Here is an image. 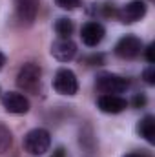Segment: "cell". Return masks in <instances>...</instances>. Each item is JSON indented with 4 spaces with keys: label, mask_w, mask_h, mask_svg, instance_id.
I'll list each match as a JSON object with an SVG mask.
<instances>
[{
    "label": "cell",
    "mask_w": 155,
    "mask_h": 157,
    "mask_svg": "<svg viewBox=\"0 0 155 157\" xmlns=\"http://www.w3.org/2000/svg\"><path fill=\"white\" fill-rule=\"evenodd\" d=\"M49 146H51V137L49 132L44 128H35L28 132L24 137V150L29 155H44L49 150Z\"/></svg>",
    "instance_id": "6da1fadb"
},
{
    "label": "cell",
    "mask_w": 155,
    "mask_h": 157,
    "mask_svg": "<svg viewBox=\"0 0 155 157\" xmlns=\"http://www.w3.org/2000/svg\"><path fill=\"white\" fill-rule=\"evenodd\" d=\"M95 86L100 93L104 95H117V93H124L130 86L128 78L120 77L117 73H108V71H102L97 75L95 80Z\"/></svg>",
    "instance_id": "7a4b0ae2"
},
{
    "label": "cell",
    "mask_w": 155,
    "mask_h": 157,
    "mask_svg": "<svg viewBox=\"0 0 155 157\" xmlns=\"http://www.w3.org/2000/svg\"><path fill=\"white\" fill-rule=\"evenodd\" d=\"M40 77H42V70L39 64L28 62L17 73V86L24 91L37 93V88L40 86Z\"/></svg>",
    "instance_id": "3957f363"
},
{
    "label": "cell",
    "mask_w": 155,
    "mask_h": 157,
    "mask_svg": "<svg viewBox=\"0 0 155 157\" xmlns=\"http://www.w3.org/2000/svg\"><path fill=\"white\" fill-rule=\"evenodd\" d=\"M53 88H55V91L60 93V95H75L78 91L77 75H75L71 70H68V68H60V70L55 73Z\"/></svg>",
    "instance_id": "277c9868"
},
{
    "label": "cell",
    "mask_w": 155,
    "mask_h": 157,
    "mask_svg": "<svg viewBox=\"0 0 155 157\" xmlns=\"http://www.w3.org/2000/svg\"><path fill=\"white\" fill-rule=\"evenodd\" d=\"M141 49H142V42L139 37L135 35H124L122 39H119V42L115 44V53L117 57L120 59H135L141 55Z\"/></svg>",
    "instance_id": "5b68a950"
},
{
    "label": "cell",
    "mask_w": 155,
    "mask_h": 157,
    "mask_svg": "<svg viewBox=\"0 0 155 157\" xmlns=\"http://www.w3.org/2000/svg\"><path fill=\"white\" fill-rule=\"evenodd\" d=\"M2 106L6 108V112L15 113V115H22L29 112V101L17 91H7L2 95Z\"/></svg>",
    "instance_id": "8992f818"
},
{
    "label": "cell",
    "mask_w": 155,
    "mask_h": 157,
    "mask_svg": "<svg viewBox=\"0 0 155 157\" xmlns=\"http://www.w3.org/2000/svg\"><path fill=\"white\" fill-rule=\"evenodd\" d=\"M104 35H106L104 26L100 22H95V20L86 22L82 26V29H80V39H82V42L86 46H89V48L99 46L102 42V39H104Z\"/></svg>",
    "instance_id": "52a82bcc"
},
{
    "label": "cell",
    "mask_w": 155,
    "mask_h": 157,
    "mask_svg": "<svg viewBox=\"0 0 155 157\" xmlns=\"http://www.w3.org/2000/svg\"><path fill=\"white\" fill-rule=\"evenodd\" d=\"M144 15H146V4L141 2V0H131V2H128V4L117 13L119 20H120L122 24H133V22L141 20Z\"/></svg>",
    "instance_id": "ba28073f"
},
{
    "label": "cell",
    "mask_w": 155,
    "mask_h": 157,
    "mask_svg": "<svg viewBox=\"0 0 155 157\" xmlns=\"http://www.w3.org/2000/svg\"><path fill=\"white\" fill-rule=\"evenodd\" d=\"M51 55L59 62H70L77 55V44L71 39H59L51 44Z\"/></svg>",
    "instance_id": "9c48e42d"
},
{
    "label": "cell",
    "mask_w": 155,
    "mask_h": 157,
    "mask_svg": "<svg viewBox=\"0 0 155 157\" xmlns=\"http://www.w3.org/2000/svg\"><path fill=\"white\" fill-rule=\"evenodd\" d=\"M97 106L104 113H120L126 110L128 102L120 95H100L97 101Z\"/></svg>",
    "instance_id": "30bf717a"
},
{
    "label": "cell",
    "mask_w": 155,
    "mask_h": 157,
    "mask_svg": "<svg viewBox=\"0 0 155 157\" xmlns=\"http://www.w3.org/2000/svg\"><path fill=\"white\" fill-rule=\"evenodd\" d=\"M17 4V17L24 24H33L39 13V0H15Z\"/></svg>",
    "instance_id": "8fae6325"
},
{
    "label": "cell",
    "mask_w": 155,
    "mask_h": 157,
    "mask_svg": "<svg viewBox=\"0 0 155 157\" xmlns=\"http://www.w3.org/2000/svg\"><path fill=\"white\" fill-rule=\"evenodd\" d=\"M137 132L150 144H155V117L153 115H146L144 119H141L139 124H137Z\"/></svg>",
    "instance_id": "7c38bea8"
},
{
    "label": "cell",
    "mask_w": 155,
    "mask_h": 157,
    "mask_svg": "<svg viewBox=\"0 0 155 157\" xmlns=\"http://www.w3.org/2000/svg\"><path fill=\"white\" fill-rule=\"evenodd\" d=\"M55 31L60 39H70V35L73 33V22L66 17H60L57 22H55Z\"/></svg>",
    "instance_id": "4fadbf2b"
},
{
    "label": "cell",
    "mask_w": 155,
    "mask_h": 157,
    "mask_svg": "<svg viewBox=\"0 0 155 157\" xmlns=\"http://www.w3.org/2000/svg\"><path fill=\"white\" fill-rule=\"evenodd\" d=\"M11 143H13V135H11L9 128H7V126H4V124L0 122V155H2L4 152H7V150H9Z\"/></svg>",
    "instance_id": "5bb4252c"
},
{
    "label": "cell",
    "mask_w": 155,
    "mask_h": 157,
    "mask_svg": "<svg viewBox=\"0 0 155 157\" xmlns=\"http://www.w3.org/2000/svg\"><path fill=\"white\" fill-rule=\"evenodd\" d=\"M55 4H57L60 9L71 11V9H77L78 6H80V0H55Z\"/></svg>",
    "instance_id": "9a60e30c"
},
{
    "label": "cell",
    "mask_w": 155,
    "mask_h": 157,
    "mask_svg": "<svg viewBox=\"0 0 155 157\" xmlns=\"http://www.w3.org/2000/svg\"><path fill=\"white\" fill-rule=\"evenodd\" d=\"M142 78H144L148 84H155V66H153V64L142 71Z\"/></svg>",
    "instance_id": "2e32d148"
},
{
    "label": "cell",
    "mask_w": 155,
    "mask_h": 157,
    "mask_svg": "<svg viewBox=\"0 0 155 157\" xmlns=\"http://www.w3.org/2000/svg\"><path fill=\"white\" fill-rule=\"evenodd\" d=\"M84 60H86L88 64H91V66H99V64L104 62V55H100V53H99V55H89V57H86Z\"/></svg>",
    "instance_id": "e0dca14e"
},
{
    "label": "cell",
    "mask_w": 155,
    "mask_h": 157,
    "mask_svg": "<svg viewBox=\"0 0 155 157\" xmlns=\"http://www.w3.org/2000/svg\"><path fill=\"white\" fill-rule=\"evenodd\" d=\"M146 60L150 64H155V44H150L146 48Z\"/></svg>",
    "instance_id": "ac0fdd59"
},
{
    "label": "cell",
    "mask_w": 155,
    "mask_h": 157,
    "mask_svg": "<svg viewBox=\"0 0 155 157\" xmlns=\"http://www.w3.org/2000/svg\"><path fill=\"white\" fill-rule=\"evenodd\" d=\"M144 104H146V97H144L142 93H137V95L133 97V106H135V108H142Z\"/></svg>",
    "instance_id": "d6986e66"
},
{
    "label": "cell",
    "mask_w": 155,
    "mask_h": 157,
    "mask_svg": "<svg viewBox=\"0 0 155 157\" xmlns=\"http://www.w3.org/2000/svg\"><path fill=\"white\" fill-rule=\"evenodd\" d=\"M53 157H66V152H64V148H57V150L53 152Z\"/></svg>",
    "instance_id": "ffe728a7"
},
{
    "label": "cell",
    "mask_w": 155,
    "mask_h": 157,
    "mask_svg": "<svg viewBox=\"0 0 155 157\" xmlns=\"http://www.w3.org/2000/svg\"><path fill=\"white\" fill-rule=\"evenodd\" d=\"M4 64H6V57H4V53L0 51V70L4 68Z\"/></svg>",
    "instance_id": "44dd1931"
},
{
    "label": "cell",
    "mask_w": 155,
    "mask_h": 157,
    "mask_svg": "<svg viewBox=\"0 0 155 157\" xmlns=\"http://www.w3.org/2000/svg\"><path fill=\"white\" fill-rule=\"evenodd\" d=\"M122 157H146L144 154H126V155H122Z\"/></svg>",
    "instance_id": "7402d4cb"
}]
</instances>
